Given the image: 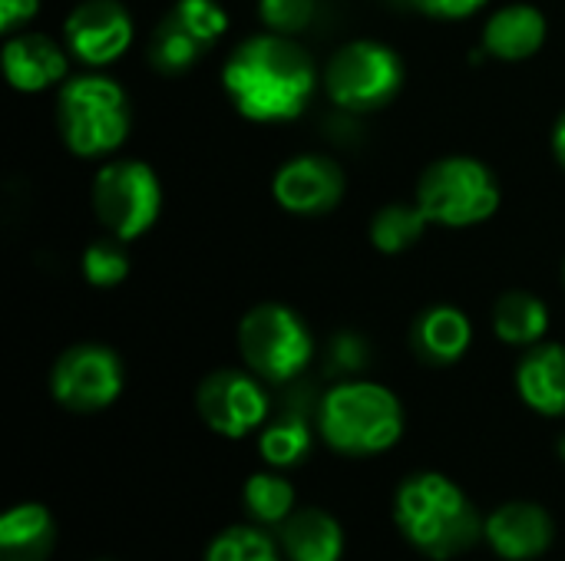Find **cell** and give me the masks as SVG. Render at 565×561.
I'll list each match as a JSON object with an SVG mask.
<instances>
[{
    "mask_svg": "<svg viewBox=\"0 0 565 561\" xmlns=\"http://www.w3.org/2000/svg\"><path fill=\"white\" fill-rule=\"evenodd\" d=\"M232 106L255 122H285L305 112L315 93L311 56L285 33H262L235 46L222 69Z\"/></svg>",
    "mask_w": 565,
    "mask_h": 561,
    "instance_id": "obj_1",
    "label": "cell"
},
{
    "mask_svg": "<svg viewBox=\"0 0 565 561\" xmlns=\"http://www.w3.org/2000/svg\"><path fill=\"white\" fill-rule=\"evenodd\" d=\"M394 522L420 555L434 561L467 555L483 539L487 526L467 493L440 473H417L401 483Z\"/></svg>",
    "mask_w": 565,
    "mask_h": 561,
    "instance_id": "obj_2",
    "label": "cell"
},
{
    "mask_svg": "<svg viewBox=\"0 0 565 561\" xmlns=\"http://www.w3.org/2000/svg\"><path fill=\"white\" fill-rule=\"evenodd\" d=\"M318 427L331 450L344 456H377L401 440L404 410L387 387L348 380L324 393Z\"/></svg>",
    "mask_w": 565,
    "mask_h": 561,
    "instance_id": "obj_3",
    "label": "cell"
},
{
    "mask_svg": "<svg viewBox=\"0 0 565 561\" xmlns=\"http://www.w3.org/2000/svg\"><path fill=\"white\" fill-rule=\"evenodd\" d=\"M129 99L119 83L106 76H76L56 96V126L70 152L106 155L122 145L129 132Z\"/></svg>",
    "mask_w": 565,
    "mask_h": 561,
    "instance_id": "obj_4",
    "label": "cell"
},
{
    "mask_svg": "<svg viewBox=\"0 0 565 561\" xmlns=\"http://www.w3.org/2000/svg\"><path fill=\"white\" fill-rule=\"evenodd\" d=\"M417 205L427 212L430 225L470 228L500 208V182L480 159L447 155L420 175Z\"/></svg>",
    "mask_w": 565,
    "mask_h": 561,
    "instance_id": "obj_5",
    "label": "cell"
},
{
    "mask_svg": "<svg viewBox=\"0 0 565 561\" xmlns=\"http://www.w3.org/2000/svg\"><path fill=\"white\" fill-rule=\"evenodd\" d=\"M238 350L255 377L288 384L311 364L315 341L291 308L258 304L238 324Z\"/></svg>",
    "mask_w": 565,
    "mask_h": 561,
    "instance_id": "obj_6",
    "label": "cell"
},
{
    "mask_svg": "<svg viewBox=\"0 0 565 561\" xmlns=\"http://www.w3.org/2000/svg\"><path fill=\"white\" fill-rule=\"evenodd\" d=\"M404 83L401 56L377 40L344 43L324 69V89L334 106L351 112H367L397 96Z\"/></svg>",
    "mask_w": 565,
    "mask_h": 561,
    "instance_id": "obj_7",
    "label": "cell"
},
{
    "mask_svg": "<svg viewBox=\"0 0 565 561\" xmlns=\"http://www.w3.org/2000/svg\"><path fill=\"white\" fill-rule=\"evenodd\" d=\"M93 208L99 225L113 238L132 241L156 225L162 208V185L146 162L136 159L109 162L96 172Z\"/></svg>",
    "mask_w": 565,
    "mask_h": 561,
    "instance_id": "obj_8",
    "label": "cell"
},
{
    "mask_svg": "<svg viewBox=\"0 0 565 561\" xmlns=\"http://www.w3.org/2000/svg\"><path fill=\"white\" fill-rule=\"evenodd\" d=\"M50 390L73 413L106 410L122 393V364L103 344H76L53 364Z\"/></svg>",
    "mask_w": 565,
    "mask_h": 561,
    "instance_id": "obj_9",
    "label": "cell"
},
{
    "mask_svg": "<svg viewBox=\"0 0 565 561\" xmlns=\"http://www.w3.org/2000/svg\"><path fill=\"white\" fill-rule=\"evenodd\" d=\"M202 423L228 440L255 433L268 417V397L258 377L242 370H215L202 380L195 397Z\"/></svg>",
    "mask_w": 565,
    "mask_h": 561,
    "instance_id": "obj_10",
    "label": "cell"
},
{
    "mask_svg": "<svg viewBox=\"0 0 565 561\" xmlns=\"http://www.w3.org/2000/svg\"><path fill=\"white\" fill-rule=\"evenodd\" d=\"M70 53L89 66H106L119 60L132 40V17L119 0H86L66 17Z\"/></svg>",
    "mask_w": 565,
    "mask_h": 561,
    "instance_id": "obj_11",
    "label": "cell"
},
{
    "mask_svg": "<svg viewBox=\"0 0 565 561\" xmlns=\"http://www.w3.org/2000/svg\"><path fill=\"white\" fill-rule=\"evenodd\" d=\"M271 192L275 202L291 215H321L341 202L344 172L328 155H298L275 172Z\"/></svg>",
    "mask_w": 565,
    "mask_h": 561,
    "instance_id": "obj_12",
    "label": "cell"
},
{
    "mask_svg": "<svg viewBox=\"0 0 565 561\" xmlns=\"http://www.w3.org/2000/svg\"><path fill=\"white\" fill-rule=\"evenodd\" d=\"M483 539L500 559L530 561L540 559L553 546L556 526L550 513L536 503H507L493 516H487Z\"/></svg>",
    "mask_w": 565,
    "mask_h": 561,
    "instance_id": "obj_13",
    "label": "cell"
},
{
    "mask_svg": "<svg viewBox=\"0 0 565 561\" xmlns=\"http://www.w3.org/2000/svg\"><path fill=\"white\" fill-rule=\"evenodd\" d=\"M3 76L20 93H40L66 76V56L43 33H17L3 43Z\"/></svg>",
    "mask_w": 565,
    "mask_h": 561,
    "instance_id": "obj_14",
    "label": "cell"
},
{
    "mask_svg": "<svg viewBox=\"0 0 565 561\" xmlns=\"http://www.w3.org/2000/svg\"><path fill=\"white\" fill-rule=\"evenodd\" d=\"M523 403L543 417H565V344L533 347L516 367Z\"/></svg>",
    "mask_w": 565,
    "mask_h": 561,
    "instance_id": "obj_15",
    "label": "cell"
},
{
    "mask_svg": "<svg viewBox=\"0 0 565 561\" xmlns=\"http://www.w3.org/2000/svg\"><path fill=\"white\" fill-rule=\"evenodd\" d=\"M278 546L285 561H341L344 532L324 509H298L278 526Z\"/></svg>",
    "mask_w": 565,
    "mask_h": 561,
    "instance_id": "obj_16",
    "label": "cell"
},
{
    "mask_svg": "<svg viewBox=\"0 0 565 561\" xmlns=\"http://www.w3.org/2000/svg\"><path fill=\"white\" fill-rule=\"evenodd\" d=\"M546 40V17L530 3L503 7L483 26V50L497 60L520 63L530 60Z\"/></svg>",
    "mask_w": 565,
    "mask_h": 561,
    "instance_id": "obj_17",
    "label": "cell"
},
{
    "mask_svg": "<svg viewBox=\"0 0 565 561\" xmlns=\"http://www.w3.org/2000/svg\"><path fill=\"white\" fill-rule=\"evenodd\" d=\"M53 546L56 522L43 506L23 503L0 519V561H46Z\"/></svg>",
    "mask_w": 565,
    "mask_h": 561,
    "instance_id": "obj_18",
    "label": "cell"
},
{
    "mask_svg": "<svg viewBox=\"0 0 565 561\" xmlns=\"http://www.w3.org/2000/svg\"><path fill=\"white\" fill-rule=\"evenodd\" d=\"M470 341H473L470 317L463 311H457V308H447V304L424 311L417 317V324H414L417 354L427 364H437V367L457 364L470 350Z\"/></svg>",
    "mask_w": 565,
    "mask_h": 561,
    "instance_id": "obj_19",
    "label": "cell"
},
{
    "mask_svg": "<svg viewBox=\"0 0 565 561\" xmlns=\"http://www.w3.org/2000/svg\"><path fill=\"white\" fill-rule=\"evenodd\" d=\"M546 327H550V311L530 291H507L493 308V331L503 344L533 347L543 341Z\"/></svg>",
    "mask_w": 565,
    "mask_h": 561,
    "instance_id": "obj_20",
    "label": "cell"
},
{
    "mask_svg": "<svg viewBox=\"0 0 565 561\" xmlns=\"http://www.w3.org/2000/svg\"><path fill=\"white\" fill-rule=\"evenodd\" d=\"M308 450H311V430L298 410L281 413L258 436V453L265 456V463H271L278 470L298 466L308 456Z\"/></svg>",
    "mask_w": 565,
    "mask_h": 561,
    "instance_id": "obj_21",
    "label": "cell"
},
{
    "mask_svg": "<svg viewBox=\"0 0 565 561\" xmlns=\"http://www.w3.org/2000/svg\"><path fill=\"white\" fill-rule=\"evenodd\" d=\"M427 225H430V218L417 202L414 205H387L371 222V241L384 255H401L420 241Z\"/></svg>",
    "mask_w": 565,
    "mask_h": 561,
    "instance_id": "obj_22",
    "label": "cell"
},
{
    "mask_svg": "<svg viewBox=\"0 0 565 561\" xmlns=\"http://www.w3.org/2000/svg\"><path fill=\"white\" fill-rule=\"evenodd\" d=\"M245 509L262 526H281L295 509V486L275 473H255L245 483Z\"/></svg>",
    "mask_w": 565,
    "mask_h": 561,
    "instance_id": "obj_23",
    "label": "cell"
},
{
    "mask_svg": "<svg viewBox=\"0 0 565 561\" xmlns=\"http://www.w3.org/2000/svg\"><path fill=\"white\" fill-rule=\"evenodd\" d=\"M209 46L185 26L179 23L172 13L159 23L156 36H152V46H149V56L152 63L162 69V73H182L189 69Z\"/></svg>",
    "mask_w": 565,
    "mask_h": 561,
    "instance_id": "obj_24",
    "label": "cell"
},
{
    "mask_svg": "<svg viewBox=\"0 0 565 561\" xmlns=\"http://www.w3.org/2000/svg\"><path fill=\"white\" fill-rule=\"evenodd\" d=\"M205 561H285V555L268 532L255 526H232L209 542Z\"/></svg>",
    "mask_w": 565,
    "mask_h": 561,
    "instance_id": "obj_25",
    "label": "cell"
},
{
    "mask_svg": "<svg viewBox=\"0 0 565 561\" xmlns=\"http://www.w3.org/2000/svg\"><path fill=\"white\" fill-rule=\"evenodd\" d=\"M83 274H86V281L96 284V288H113V284H119V281L129 274V258H126L119 238H113V241L103 238V241L86 245V251H83Z\"/></svg>",
    "mask_w": 565,
    "mask_h": 561,
    "instance_id": "obj_26",
    "label": "cell"
},
{
    "mask_svg": "<svg viewBox=\"0 0 565 561\" xmlns=\"http://www.w3.org/2000/svg\"><path fill=\"white\" fill-rule=\"evenodd\" d=\"M172 17L185 23L205 46H212L228 30V13L218 0H179L172 7Z\"/></svg>",
    "mask_w": 565,
    "mask_h": 561,
    "instance_id": "obj_27",
    "label": "cell"
},
{
    "mask_svg": "<svg viewBox=\"0 0 565 561\" xmlns=\"http://www.w3.org/2000/svg\"><path fill=\"white\" fill-rule=\"evenodd\" d=\"M258 13L271 33L291 36L315 20V0H258Z\"/></svg>",
    "mask_w": 565,
    "mask_h": 561,
    "instance_id": "obj_28",
    "label": "cell"
},
{
    "mask_svg": "<svg viewBox=\"0 0 565 561\" xmlns=\"http://www.w3.org/2000/svg\"><path fill=\"white\" fill-rule=\"evenodd\" d=\"M407 3L437 20H463L470 13H477L487 0H407Z\"/></svg>",
    "mask_w": 565,
    "mask_h": 561,
    "instance_id": "obj_29",
    "label": "cell"
},
{
    "mask_svg": "<svg viewBox=\"0 0 565 561\" xmlns=\"http://www.w3.org/2000/svg\"><path fill=\"white\" fill-rule=\"evenodd\" d=\"M40 0H0V30L13 33L23 20H30L36 13Z\"/></svg>",
    "mask_w": 565,
    "mask_h": 561,
    "instance_id": "obj_30",
    "label": "cell"
},
{
    "mask_svg": "<svg viewBox=\"0 0 565 561\" xmlns=\"http://www.w3.org/2000/svg\"><path fill=\"white\" fill-rule=\"evenodd\" d=\"M553 152H556L559 165L565 169V112L556 119V129H553Z\"/></svg>",
    "mask_w": 565,
    "mask_h": 561,
    "instance_id": "obj_31",
    "label": "cell"
},
{
    "mask_svg": "<svg viewBox=\"0 0 565 561\" xmlns=\"http://www.w3.org/2000/svg\"><path fill=\"white\" fill-rule=\"evenodd\" d=\"M559 456H563V460H565V436H563V440H559Z\"/></svg>",
    "mask_w": 565,
    "mask_h": 561,
    "instance_id": "obj_32",
    "label": "cell"
},
{
    "mask_svg": "<svg viewBox=\"0 0 565 561\" xmlns=\"http://www.w3.org/2000/svg\"><path fill=\"white\" fill-rule=\"evenodd\" d=\"M563 278H565V268H563Z\"/></svg>",
    "mask_w": 565,
    "mask_h": 561,
    "instance_id": "obj_33",
    "label": "cell"
},
{
    "mask_svg": "<svg viewBox=\"0 0 565 561\" xmlns=\"http://www.w3.org/2000/svg\"><path fill=\"white\" fill-rule=\"evenodd\" d=\"M103 561H106V559H103Z\"/></svg>",
    "mask_w": 565,
    "mask_h": 561,
    "instance_id": "obj_34",
    "label": "cell"
}]
</instances>
